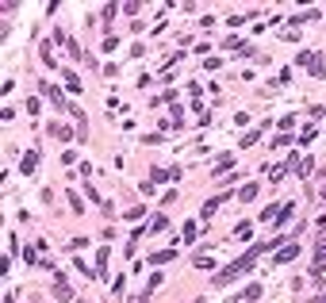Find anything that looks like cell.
Returning a JSON list of instances; mask_svg holds the SVG:
<instances>
[{
  "instance_id": "7a4b0ae2",
  "label": "cell",
  "mask_w": 326,
  "mask_h": 303,
  "mask_svg": "<svg viewBox=\"0 0 326 303\" xmlns=\"http://www.w3.org/2000/svg\"><path fill=\"white\" fill-rule=\"evenodd\" d=\"M296 253H300V246H284V250L276 253V265H284V261H292Z\"/></svg>"
},
{
  "instance_id": "3957f363",
  "label": "cell",
  "mask_w": 326,
  "mask_h": 303,
  "mask_svg": "<svg viewBox=\"0 0 326 303\" xmlns=\"http://www.w3.org/2000/svg\"><path fill=\"white\" fill-rule=\"evenodd\" d=\"M215 211H219V199H207V204H204V219H211Z\"/></svg>"
},
{
  "instance_id": "6da1fadb",
  "label": "cell",
  "mask_w": 326,
  "mask_h": 303,
  "mask_svg": "<svg viewBox=\"0 0 326 303\" xmlns=\"http://www.w3.org/2000/svg\"><path fill=\"white\" fill-rule=\"evenodd\" d=\"M300 65H303V70H311L315 77H326V58H322V54H315V50H303L300 54Z\"/></svg>"
},
{
  "instance_id": "277c9868",
  "label": "cell",
  "mask_w": 326,
  "mask_h": 303,
  "mask_svg": "<svg viewBox=\"0 0 326 303\" xmlns=\"http://www.w3.org/2000/svg\"><path fill=\"white\" fill-rule=\"evenodd\" d=\"M35 165H39V154H27V157H23V173H31Z\"/></svg>"
}]
</instances>
